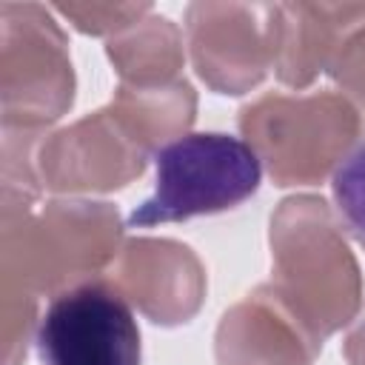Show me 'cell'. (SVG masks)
I'll return each instance as SVG.
<instances>
[{
	"mask_svg": "<svg viewBox=\"0 0 365 365\" xmlns=\"http://www.w3.org/2000/svg\"><path fill=\"white\" fill-rule=\"evenodd\" d=\"M262 180L257 151L222 131H197L154 154V191L131 214L128 228L182 222L245 202Z\"/></svg>",
	"mask_w": 365,
	"mask_h": 365,
	"instance_id": "obj_1",
	"label": "cell"
},
{
	"mask_svg": "<svg viewBox=\"0 0 365 365\" xmlns=\"http://www.w3.org/2000/svg\"><path fill=\"white\" fill-rule=\"evenodd\" d=\"M34 351L40 365H140L143 359L134 311L103 285L54 297L37 322Z\"/></svg>",
	"mask_w": 365,
	"mask_h": 365,
	"instance_id": "obj_2",
	"label": "cell"
},
{
	"mask_svg": "<svg viewBox=\"0 0 365 365\" xmlns=\"http://www.w3.org/2000/svg\"><path fill=\"white\" fill-rule=\"evenodd\" d=\"M331 197L342 228L365 248V140L354 145L334 168Z\"/></svg>",
	"mask_w": 365,
	"mask_h": 365,
	"instance_id": "obj_3",
	"label": "cell"
}]
</instances>
